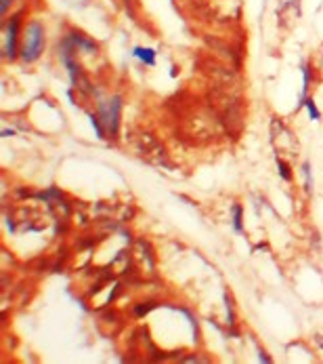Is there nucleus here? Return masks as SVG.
I'll use <instances>...</instances> for the list:
<instances>
[{
    "label": "nucleus",
    "instance_id": "nucleus-2",
    "mask_svg": "<svg viewBox=\"0 0 323 364\" xmlns=\"http://www.w3.org/2000/svg\"><path fill=\"white\" fill-rule=\"evenodd\" d=\"M120 107H122V99L120 97H114L109 99V103H99V118L101 122L105 124L107 133L111 137H116L118 133V118H120Z\"/></svg>",
    "mask_w": 323,
    "mask_h": 364
},
{
    "label": "nucleus",
    "instance_id": "nucleus-8",
    "mask_svg": "<svg viewBox=\"0 0 323 364\" xmlns=\"http://www.w3.org/2000/svg\"><path fill=\"white\" fill-rule=\"evenodd\" d=\"M277 171H279V177H281V180L292 182V171H290L288 163H284L281 158H277Z\"/></svg>",
    "mask_w": 323,
    "mask_h": 364
},
{
    "label": "nucleus",
    "instance_id": "nucleus-10",
    "mask_svg": "<svg viewBox=\"0 0 323 364\" xmlns=\"http://www.w3.org/2000/svg\"><path fill=\"white\" fill-rule=\"evenodd\" d=\"M303 175H305V187H307V192H311V187H313V175H311V165L309 163L303 165Z\"/></svg>",
    "mask_w": 323,
    "mask_h": 364
},
{
    "label": "nucleus",
    "instance_id": "nucleus-12",
    "mask_svg": "<svg viewBox=\"0 0 323 364\" xmlns=\"http://www.w3.org/2000/svg\"><path fill=\"white\" fill-rule=\"evenodd\" d=\"M152 307H154V305H150V303H147V305H143V307H137V316H145Z\"/></svg>",
    "mask_w": 323,
    "mask_h": 364
},
{
    "label": "nucleus",
    "instance_id": "nucleus-6",
    "mask_svg": "<svg viewBox=\"0 0 323 364\" xmlns=\"http://www.w3.org/2000/svg\"><path fill=\"white\" fill-rule=\"evenodd\" d=\"M88 122L92 124V129H95L97 137H99V139H103V137H105V124L97 118V114H88Z\"/></svg>",
    "mask_w": 323,
    "mask_h": 364
},
{
    "label": "nucleus",
    "instance_id": "nucleus-5",
    "mask_svg": "<svg viewBox=\"0 0 323 364\" xmlns=\"http://www.w3.org/2000/svg\"><path fill=\"white\" fill-rule=\"evenodd\" d=\"M133 55L143 64V66H156V51L147 47H135Z\"/></svg>",
    "mask_w": 323,
    "mask_h": 364
},
{
    "label": "nucleus",
    "instance_id": "nucleus-13",
    "mask_svg": "<svg viewBox=\"0 0 323 364\" xmlns=\"http://www.w3.org/2000/svg\"><path fill=\"white\" fill-rule=\"evenodd\" d=\"M258 360H260V363H271V356H269L267 352L258 350Z\"/></svg>",
    "mask_w": 323,
    "mask_h": 364
},
{
    "label": "nucleus",
    "instance_id": "nucleus-3",
    "mask_svg": "<svg viewBox=\"0 0 323 364\" xmlns=\"http://www.w3.org/2000/svg\"><path fill=\"white\" fill-rule=\"evenodd\" d=\"M17 40H19V17H13L4 25V57L15 59L17 57Z\"/></svg>",
    "mask_w": 323,
    "mask_h": 364
},
{
    "label": "nucleus",
    "instance_id": "nucleus-14",
    "mask_svg": "<svg viewBox=\"0 0 323 364\" xmlns=\"http://www.w3.org/2000/svg\"><path fill=\"white\" fill-rule=\"evenodd\" d=\"M11 2H13V0H2V6H0V8H2V15L8 11V4H11Z\"/></svg>",
    "mask_w": 323,
    "mask_h": 364
},
{
    "label": "nucleus",
    "instance_id": "nucleus-15",
    "mask_svg": "<svg viewBox=\"0 0 323 364\" xmlns=\"http://www.w3.org/2000/svg\"><path fill=\"white\" fill-rule=\"evenodd\" d=\"M13 135H17V133L11 131V129H4V131H2V137H13Z\"/></svg>",
    "mask_w": 323,
    "mask_h": 364
},
{
    "label": "nucleus",
    "instance_id": "nucleus-1",
    "mask_svg": "<svg viewBox=\"0 0 323 364\" xmlns=\"http://www.w3.org/2000/svg\"><path fill=\"white\" fill-rule=\"evenodd\" d=\"M44 51V28L40 21H32L25 28L23 34V45H21V61L23 64H32L36 61Z\"/></svg>",
    "mask_w": 323,
    "mask_h": 364
},
{
    "label": "nucleus",
    "instance_id": "nucleus-9",
    "mask_svg": "<svg viewBox=\"0 0 323 364\" xmlns=\"http://www.w3.org/2000/svg\"><path fill=\"white\" fill-rule=\"evenodd\" d=\"M233 230L238 232V234H242L243 228H242V206L240 204H236L233 206Z\"/></svg>",
    "mask_w": 323,
    "mask_h": 364
},
{
    "label": "nucleus",
    "instance_id": "nucleus-16",
    "mask_svg": "<svg viewBox=\"0 0 323 364\" xmlns=\"http://www.w3.org/2000/svg\"><path fill=\"white\" fill-rule=\"evenodd\" d=\"M315 341H317V346H319V348L323 350V337H322V335H317V337H315Z\"/></svg>",
    "mask_w": 323,
    "mask_h": 364
},
{
    "label": "nucleus",
    "instance_id": "nucleus-4",
    "mask_svg": "<svg viewBox=\"0 0 323 364\" xmlns=\"http://www.w3.org/2000/svg\"><path fill=\"white\" fill-rule=\"evenodd\" d=\"M68 45H72V47H76V49H84V51H88V53H97V45L90 40V38H86V36H82L78 32H72L70 36H68V40H66Z\"/></svg>",
    "mask_w": 323,
    "mask_h": 364
},
{
    "label": "nucleus",
    "instance_id": "nucleus-7",
    "mask_svg": "<svg viewBox=\"0 0 323 364\" xmlns=\"http://www.w3.org/2000/svg\"><path fill=\"white\" fill-rule=\"evenodd\" d=\"M305 107H307V112H309V118H311V120H319V118H322V112H319L317 103H315V101H313L311 97L307 99Z\"/></svg>",
    "mask_w": 323,
    "mask_h": 364
},
{
    "label": "nucleus",
    "instance_id": "nucleus-11",
    "mask_svg": "<svg viewBox=\"0 0 323 364\" xmlns=\"http://www.w3.org/2000/svg\"><path fill=\"white\" fill-rule=\"evenodd\" d=\"M225 307H227V324H233V310H231L229 297H225Z\"/></svg>",
    "mask_w": 323,
    "mask_h": 364
}]
</instances>
